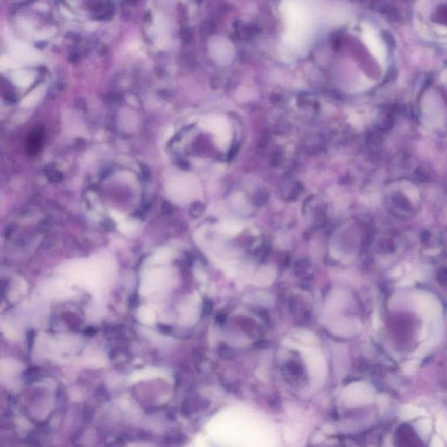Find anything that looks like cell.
Listing matches in <instances>:
<instances>
[{
  "label": "cell",
  "mask_w": 447,
  "mask_h": 447,
  "mask_svg": "<svg viewBox=\"0 0 447 447\" xmlns=\"http://www.w3.org/2000/svg\"><path fill=\"white\" fill-rule=\"evenodd\" d=\"M33 73L30 71H17L13 74V81L21 86H27L33 80Z\"/></svg>",
  "instance_id": "7a4b0ae2"
},
{
  "label": "cell",
  "mask_w": 447,
  "mask_h": 447,
  "mask_svg": "<svg viewBox=\"0 0 447 447\" xmlns=\"http://www.w3.org/2000/svg\"><path fill=\"white\" fill-rule=\"evenodd\" d=\"M221 230L230 234H235L240 232L241 227L236 223H225L221 226Z\"/></svg>",
  "instance_id": "277c9868"
},
{
  "label": "cell",
  "mask_w": 447,
  "mask_h": 447,
  "mask_svg": "<svg viewBox=\"0 0 447 447\" xmlns=\"http://www.w3.org/2000/svg\"><path fill=\"white\" fill-rule=\"evenodd\" d=\"M212 302L210 300H206L204 302V306H203V313L204 314H210L212 311Z\"/></svg>",
  "instance_id": "5b68a950"
},
{
  "label": "cell",
  "mask_w": 447,
  "mask_h": 447,
  "mask_svg": "<svg viewBox=\"0 0 447 447\" xmlns=\"http://www.w3.org/2000/svg\"><path fill=\"white\" fill-rule=\"evenodd\" d=\"M11 48L12 55H14L20 61L35 63L41 60V53L39 51L23 41H14Z\"/></svg>",
  "instance_id": "6da1fadb"
},
{
  "label": "cell",
  "mask_w": 447,
  "mask_h": 447,
  "mask_svg": "<svg viewBox=\"0 0 447 447\" xmlns=\"http://www.w3.org/2000/svg\"><path fill=\"white\" fill-rule=\"evenodd\" d=\"M0 63L2 67H17L20 66V61L14 55H3L1 57Z\"/></svg>",
  "instance_id": "3957f363"
}]
</instances>
